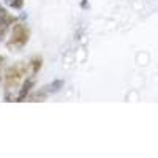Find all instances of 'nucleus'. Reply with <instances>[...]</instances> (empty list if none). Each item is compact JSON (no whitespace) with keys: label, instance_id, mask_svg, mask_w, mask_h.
Masks as SVG:
<instances>
[{"label":"nucleus","instance_id":"f03ea898","mask_svg":"<svg viewBox=\"0 0 158 158\" xmlns=\"http://www.w3.org/2000/svg\"><path fill=\"white\" fill-rule=\"evenodd\" d=\"M29 40H30V29L22 22H15L10 41L6 43V48L10 51H19L29 43Z\"/></svg>","mask_w":158,"mask_h":158},{"label":"nucleus","instance_id":"6e6552de","mask_svg":"<svg viewBox=\"0 0 158 158\" xmlns=\"http://www.w3.org/2000/svg\"><path fill=\"white\" fill-rule=\"evenodd\" d=\"M5 3L13 10H21L24 6V0H5Z\"/></svg>","mask_w":158,"mask_h":158},{"label":"nucleus","instance_id":"7ed1b4c3","mask_svg":"<svg viewBox=\"0 0 158 158\" xmlns=\"http://www.w3.org/2000/svg\"><path fill=\"white\" fill-rule=\"evenodd\" d=\"M33 87H35V79H33L32 76H27V77L22 81V85H21L18 95H16V101L19 103V101L27 100V98H29V94L33 90Z\"/></svg>","mask_w":158,"mask_h":158},{"label":"nucleus","instance_id":"423d86ee","mask_svg":"<svg viewBox=\"0 0 158 158\" xmlns=\"http://www.w3.org/2000/svg\"><path fill=\"white\" fill-rule=\"evenodd\" d=\"M10 25H13L10 21H6V19H2V18H0V40H3V38H5V35L8 33Z\"/></svg>","mask_w":158,"mask_h":158},{"label":"nucleus","instance_id":"20e7f679","mask_svg":"<svg viewBox=\"0 0 158 158\" xmlns=\"http://www.w3.org/2000/svg\"><path fill=\"white\" fill-rule=\"evenodd\" d=\"M27 65H29V73H30V76H35V74L40 71V68H41L43 59H41V57H33Z\"/></svg>","mask_w":158,"mask_h":158},{"label":"nucleus","instance_id":"1a4fd4ad","mask_svg":"<svg viewBox=\"0 0 158 158\" xmlns=\"http://www.w3.org/2000/svg\"><path fill=\"white\" fill-rule=\"evenodd\" d=\"M3 63H5V57H3V56H0V68L3 67ZM0 77H2V76H0Z\"/></svg>","mask_w":158,"mask_h":158},{"label":"nucleus","instance_id":"f257e3e1","mask_svg":"<svg viewBox=\"0 0 158 158\" xmlns=\"http://www.w3.org/2000/svg\"><path fill=\"white\" fill-rule=\"evenodd\" d=\"M27 73H29V65H24V63H15L10 68H6L3 74L5 90L11 92V90H16L18 87H21L22 79L27 76Z\"/></svg>","mask_w":158,"mask_h":158},{"label":"nucleus","instance_id":"0eeeda50","mask_svg":"<svg viewBox=\"0 0 158 158\" xmlns=\"http://www.w3.org/2000/svg\"><path fill=\"white\" fill-rule=\"evenodd\" d=\"M0 18H2V19H6V21H10L11 24H15V22H16V18H15V16H11V15H10V13H8V11H6V10L2 6V5H0Z\"/></svg>","mask_w":158,"mask_h":158},{"label":"nucleus","instance_id":"39448f33","mask_svg":"<svg viewBox=\"0 0 158 158\" xmlns=\"http://www.w3.org/2000/svg\"><path fill=\"white\" fill-rule=\"evenodd\" d=\"M63 81L62 79H57V81H54V82H51L49 85H46L44 87V90H46V94L49 95V94H56V92H59L62 87H63Z\"/></svg>","mask_w":158,"mask_h":158}]
</instances>
